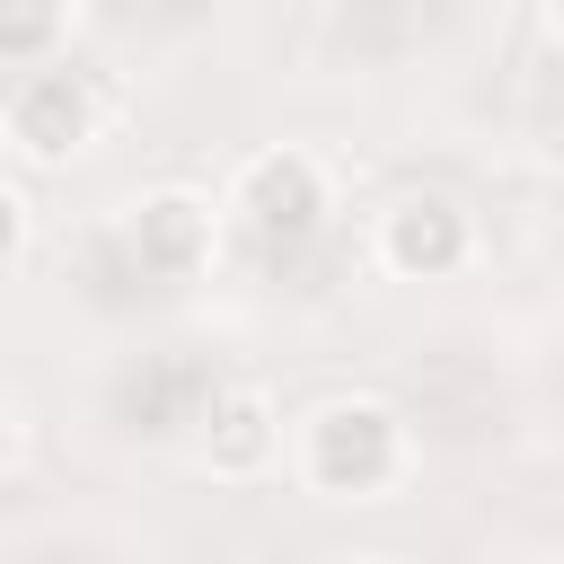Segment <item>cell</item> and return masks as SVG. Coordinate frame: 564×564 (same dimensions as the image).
Instances as JSON below:
<instances>
[{
    "instance_id": "1",
    "label": "cell",
    "mask_w": 564,
    "mask_h": 564,
    "mask_svg": "<svg viewBox=\"0 0 564 564\" xmlns=\"http://www.w3.org/2000/svg\"><path fill=\"white\" fill-rule=\"evenodd\" d=\"M300 476L335 502H379L405 476V423L379 397H326L300 423Z\"/></svg>"
},
{
    "instance_id": "2",
    "label": "cell",
    "mask_w": 564,
    "mask_h": 564,
    "mask_svg": "<svg viewBox=\"0 0 564 564\" xmlns=\"http://www.w3.org/2000/svg\"><path fill=\"white\" fill-rule=\"evenodd\" d=\"M9 141H18L35 167L79 159V150L97 141V88H88L70 62H35V70H18V88H9Z\"/></svg>"
},
{
    "instance_id": "3",
    "label": "cell",
    "mask_w": 564,
    "mask_h": 564,
    "mask_svg": "<svg viewBox=\"0 0 564 564\" xmlns=\"http://www.w3.org/2000/svg\"><path fill=\"white\" fill-rule=\"evenodd\" d=\"M229 212H238L256 238L291 247V238H308V229L326 220V167H317L308 150H264V159H247V167H238Z\"/></svg>"
},
{
    "instance_id": "4",
    "label": "cell",
    "mask_w": 564,
    "mask_h": 564,
    "mask_svg": "<svg viewBox=\"0 0 564 564\" xmlns=\"http://www.w3.org/2000/svg\"><path fill=\"white\" fill-rule=\"evenodd\" d=\"M123 247H132V264H141L150 282H185V273H203V264H212V203H203V194H185V185L141 194V203H132Z\"/></svg>"
},
{
    "instance_id": "5",
    "label": "cell",
    "mask_w": 564,
    "mask_h": 564,
    "mask_svg": "<svg viewBox=\"0 0 564 564\" xmlns=\"http://www.w3.org/2000/svg\"><path fill=\"white\" fill-rule=\"evenodd\" d=\"M379 264L405 282H441L467 264V212L449 194H405L379 212Z\"/></svg>"
},
{
    "instance_id": "6",
    "label": "cell",
    "mask_w": 564,
    "mask_h": 564,
    "mask_svg": "<svg viewBox=\"0 0 564 564\" xmlns=\"http://www.w3.org/2000/svg\"><path fill=\"white\" fill-rule=\"evenodd\" d=\"M273 449H282V414H273V397H264V388H220L212 414H203V458H212L220 476H256Z\"/></svg>"
},
{
    "instance_id": "7",
    "label": "cell",
    "mask_w": 564,
    "mask_h": 564,
    "mask_svg": "<svg viewBox=\"0 0 564 564\" xmlns=\"http://www.w3.org/2000/svg\"><path fill=\"white\" fill-rule=\"evenodd\" d=\"M62 18H70V0H0V62H18V70L53 62Z\"/></svg>"
},
{
    "instance_id": "8",
    "label": "cell",
    "mask_w": 564,
    "mask_h": 564,
    "mask_svg": "<svg viewBox=\"0 0 564 564\" xmlns=\"http://www.w3.org/2000/svg\"><path fill=\"white\" fill-rule=\"evenodd\" d=\"M18 247H26V203H18L9 185H0V264H9Z\"/></svg>"
},
{
    "instance_id": "9",
    "label": "cell",
    "mask_w": 564,
    "mask_h": 564,
    "mask_svg": "<svg viewBox=\"0 0 564 564\" xmlns=\"http://www.w3.org/2000/svg\"><path fill=\"white\" fill-rule=\"evenodd\" d=\"M0 458H9V405H0Z\"/></svg>"
},
{
    "instance_id": "10",
    "label": "cell",
    "mask_w": 564,
    "mask_h": 564,
    "mask_svg": "<svg viewBox=\"0 0 564 564\" xmlns=\"http://www.w3.org/2000/svg\"><path fill=\"white\" fill-rule=\"evenodd\" d=\"M352 564H405V555H352Z\"/></svg>"
}]
</instances>
